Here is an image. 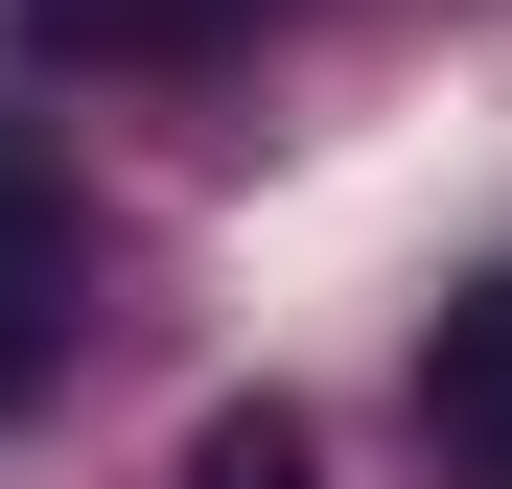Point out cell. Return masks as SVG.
Instances as JSON below:
<instances>
[{
    "instance_id": "obj_1",
    "label": "cell",
    "mask_w": 512,
    "mask_h": 489,
    "mask_svg": "<svg viewBox=\"0 0 512 489\" xmlns=\"http://www.w3.org/2000/svg\"><path fill=\"white\" fill-rule=\"evenodd\" d=\"M70 326H94V187H70L24 117H0V420L70 373Z\"/></svg>"
},
{
    "instance_id": "obj_2",
    "label": "cell",
    "mask_w": 512,
    "mask_h": 489,
    "mask_svg": "<svg viewBox=\"0 0 512 489\" xmlns=\"http://www.w3.org/2000/svg\"><path fill=\"white\" fill-rule=\"evenodd\" d=\"M419 420H443V443L512 489V280H466L443 326H419Z\"/></svg>"
},
{
    "instance_id": "obj_3",
    "label": "cell",
    "mask_w": 512,
    "mask_h": 489,
    "mask_svg": "<svg viewBox=\"0 0 512 489\" xmlns=\"http://www.w3.org/2000/svg\"><path fill=\"white\" fill-rule=\"evenodd\" d=\"M187 489H326V443L280 420V396H210V420H187Z\"/></svg>"
}]
</instances>
